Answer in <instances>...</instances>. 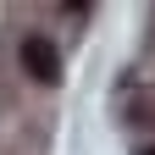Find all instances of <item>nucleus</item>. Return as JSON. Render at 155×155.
Returning <instances> with one entry per match:
<instances>
[{
	"instance_id": "f257e3e1",
	"label": "nucleus",
	"mask_w": 155,
	"mask_h": 155,
	"mask_svg": "<svg viewBox=\"0 0 155 155\" xmlns=\"http://www.w3.org/2000/svg\"><path fill=\"white\" fill-rule=\"evenodd\" d=\"M22 72L33 83H55V78H61V50H55V39H45V33L22 39Z\"/></svg>"
},
{
	"instance_id": "f03ea898",
	"label": "nucleus",
	"mask_w": 155,
	"mask_h": 155,
	"mask_svg": "<svg viewBox=\"0 0 155 155\" xmlns=\"http://www.w3.org/2000/svg\"><path fill=\"white\" fill-rule=\"evenodd\" d=\"M133 155H155V139H144V144H133Z\"/></svg>"
}]
</instances>
